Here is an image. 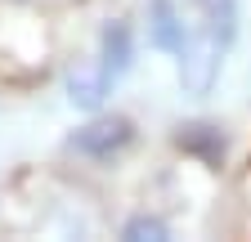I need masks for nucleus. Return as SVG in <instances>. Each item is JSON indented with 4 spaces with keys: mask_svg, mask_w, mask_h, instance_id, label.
Instances as JSON below:
<instances>
[{
    "mask_svg": "<svg viewBox=\"0 0 251 242\" xmlns=\"http://www.w3.org/2000/svg\"><path fill=\"white\" fill-rule=\"evenodd\" d=\"M220 49H225V41H220L215 32H206L202 41H188V49L179 54V81L188 95H206V90L215 85L220 76Z\"/></svg>",
    "mask_w": 251,
    "mask_h": 242,
    "instance_id": "obj_1",
    "label": "nucleus"
},
{
    "mask_svg": "<svg viewBox=\"0 0 251 242\" xmlns=\"http://www.w3.org/2000/svg\"><path fill=\"white\" fill-rule=\"evenodd\" d=\"M130 144V121L126 117H103V121H90L72 135V148L85 157H112L117 148Z\"/></svg>",
    "mask_w": 251,
    "mask_h": 242,
    "instance_id": "obj_2",
    "label": "nucleus"
},
{
    "mask_svg": "<svg viewBox=\"0 0 251 242\" xmlns=\"http://www.w3.org/2000/svg\"><path fill=\"white\" fill-rule=\"evenodd\" d=\"M148 41L166 54H184L188 49V36H184V23L175 18L171 0H152V18H148Z\"/></svg>",
    "mask_w": 251,
    "mask_h": 242,
    "instance_id": "obj_3",
    "label": "nucleus"
},
{
    "mask_svg": "<svg viewBox=\"0 0 251 242\" xmlns=\"http://www.w3.org/2000/svg\"><path fill=\"white\" fill-rule=\"evenodd\" d=\"M130 32H126V23H108L103 27V76L108 81H121L126 72H130Z\"/></svg>",
    "mask_w": 251,
    "mask_h": 242,
    "instance_id": "obj_4",
    "label": "nucleus"
},
{
    "mask_svg": "<svg viewBox=\"0 0 251 242\" xmlns=\"http://www.w3.org/2000/svg\"><path fill=\"white\" fill-rule=\"evenodd\" d=\"M108 85H112V81L103 76V68H99V72H72V76H68V99H72L81 112H94V108L103 103Z\"/></svg>",
    "mask_w": 251,
    "mask_h": 242,
    "instance_id": "obj_5",
    "label": "nucleus"
},
{
    "mask_svg": "<svg viewBox=\"0 0 251 242\" xmlns=\"http://www.w3.org/2000/svg\"><path fill=\"white\" fill-rule=\"evenodd\" d=\"M198 9L206 14L211 32L225 45H233V36H238V0H198Z\"/></svg>",
    "mask_w": 251,
    "mask_h": 242,
    "instance_id": "obj_6",
    "label": "nucleus"
},
{
    "mask_svg": "<svg viewBox=\"0 0 251 242\" xmlns=\"http://www.w3.org/2000/svg\"><path fill=\"white\" fill-rule=\"evenodd\" d=\"M121 238H126V242H166V238H171V229L157 220V216H135L130 224L121 229Z\"/></svg>",
    "mask_w": 251,
    "mask_h": 242,
    "instance_id": "obj_7",
    "label": "nucleus"
}]
</instances>
